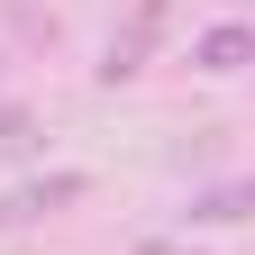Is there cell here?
Masks as SVG:
<instances>
[{
	"label": "cell",
	"instance_id": "6da1fadb",
	"mask_svg": "<svg viewBox=\"0 0 255 255\" xmlns=\"http://www.w3.org/2000/svg\"><path fill=\"white\" fill-rule=\"evenodd\" d=\"M73 201H91V173H82V164H64V173H46V182H18L9 201H0V228H37V219L73 210Z\"/></svg>",
	"mask_w": 255,
	"mask_h": 255
},
{
	"label": "cell",
	"instance_id": "7a4b0ae2",
	"mask_svg": "<svg viewBox=\"0 0 255 255\" xmlns=\"http://www.w3.org/2000/svg\"><path fill=\"white\" fill-rule=\"evenodd\" d=\"M155 37H164V0H137V18H128L110 37V55H101V82H137L146 55H155Z\"/></svg>",
	"mask_w": 255,
	"mask_h": 255
},
{
	"label": "cell",
	"instance_id": "3957f363",
	"mask_svg": "<svg viewBox=\"0 0 255 255\" xmlns=\"http://www.w3.org/2000/svg\"><path fill=\"white\" fill-rule=\"evenodd\" d=\"M255 64V18H219L191 37V73H246Z\"/></svg>",
	"mask_w": 255,
	"mask_h": 255
},
{
	"label": "cell",
	"instance_id": "277c9868",
	"mask_svg": "<svg viewBox=\"0 0 255 255\" xmlns=\"http://www.w3.org/2000/svg\"><path fill=\"white\" fill-rule=\"evenodd\" d=\"M228 219H255V173H228V182H201L182 201V228H228Z\"/></svg>",
	"mask_w": 255,
	"mask_h": 255
},
{
	"label": "cell",
	"instance_id": "5b68a950",
	"mask_svg": "<svg viewBox=\"0 0 255 255\" xmlns=\"http://www.w3.org/2000/svg\"><path fill=\"white\" fill-rule=\"evenodd\" d=\"M0 137H27V110L18 101H0Z\"/></svg>",
	"mask_w": 255,
	"mask_h": 255
}]
</instances>
